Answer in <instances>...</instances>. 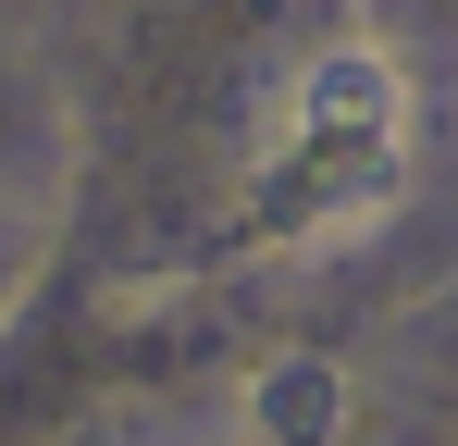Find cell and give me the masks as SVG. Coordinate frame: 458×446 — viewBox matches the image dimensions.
<instances>
[{"instance_id":"obj_1","label":"cell","mask_w":458,"mask_h":446,"mask_svg":"<svg viewBox=\"0 0 458 446\" xmlns=\"http://www.w3.org/2000/svg\"><path fill=\"white\" fill-rule=\"evenodd\" d=\"M322 434H335V372L322 360L260 372V446H322Z\"/></svg>"},{"instance_id":"obj_2","label":"cell","mask_w":458,"mask_h":446,"mask_svg":"<svg viewBox=\"0 0 458 446\" xmlns=\"http://www.w3.org/2000/svg\"><path fill=\"white\" fill-rule=\"evenodd\" d=\"M396 112V74L372 50H335V63H310V124H384Z\"/></svg>"}]
</instances>
